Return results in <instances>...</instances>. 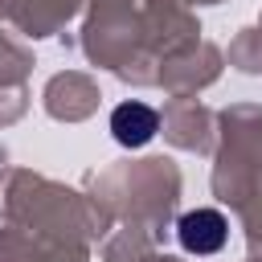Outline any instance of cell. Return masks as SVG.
<instances>
[{"mask_svg":"<svg viewBox=\"0 0 262 262\" xmlns=\"http://www.w3.org/2000/svg\"><path fill=\"white\" fill-rule=\"evenodd\" d=\"M176 233H180V246L188 254H217L229 237V221L217 209H192L176 221Z\"/></svg>","mask_w":262,"mask_h":262,"instance_id":"1","label":"cell"},{"mask_svg":"<svg viewBox=\"0 0 262 262\" xmlns=\"http://www.w3.org/2000/svg\"><path fill=\"white\" fill-rule=\"evenodd\" d=\"M111 131H115V139H119L123 147H143V143L160 131V119H156V111L143 106V102H123V106H115V115H111Z\"/></svg>","mask_w":262,"mask_h":262,"instance_id":"2","label":"cell"}]
</instances>
